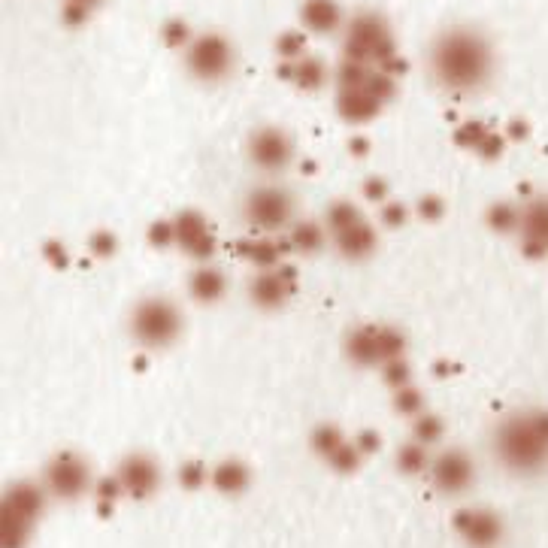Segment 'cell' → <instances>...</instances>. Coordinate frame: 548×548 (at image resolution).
Here are the masks:
<instances>
[{
    "label": "cell",
    "instance_id": "44",
    "mask_svg": "<svg viewBox=\"0 0 548 548\" xmlns=\"http://www.w3.org/2000/svg\"><path fill=\"white\" fill-rule=\"evenodd\" d=\"M406 218H409V206L400 203V200H385V203L379 206V222H382L385 228H391V231L403 228V225H406Z\"/></svg>",
    "mask_w": 548,
    "mask_h": 548
},
{
    "label": "cell",
    "instance_id": "25",
    "mask_svg": "<svg viewBox=\"0 0 548 548\" xmlns=\"http://www.w3.org/2000/svg\"><path fill=\"white\" fill-rule=\"evenodd\" d=\"M173 225H176V246L185 252L191 243H197L203 234H209V222H206V215L200 209H179L173 215Z\"/></svg>",
    "mask_w": 548,
    "mask_h": 548
},
{
    "label": "cell",
    "instance_id": "16",
    "mask_svg": "<svg viewBox=\"0 0 548 548\" xmlns=\"http://www.w3.org/2000/svg\"><path fill=\"white\" fill-rule=\"evenodd\" d=\"M334 106L346 125H367L382 113V103L367 88H337Z\"/></svg>",
    "mask_w": 548,
    "mask_h": 548
},
{
    "label": "cell",
    "instance_id": "33",
    "mask_svg": "<svg viewBox=\"0 0 548 548\" xmlns=\"http://www.w3.org/2000/svg\"><path fill=\"white\" fill-rule=\"evenodd\" d=\"M394 412L409 415V418L421 415L424 412V391L418 385H412V382L403 385V388H397L394 391Z\"/></svg>",
    "mask_w": 548,
    "mask_h": 548
},
{
    "label": "cell",
    "instance_id": "54",
    "mask_svg": "<svg viewBox=\"0 0 548 548\" xmlns=\"http://www.w3.org/2000/svg\"><path fill=\"white\" fill-rule=\"evenodd\" d=\"M349 155L352 158H367L370 155V140L367 137H352L349 140Z\"/></svg>",
    "mask_w": 548,
    "mask_h": 548
},
{
    "label": "cell",
    "instance_id": "1",
    "mask_svg": "<svg viewBox=\"0 0 548 548\" xmlns=\"http://www.w3.org/2000/svg\"><path fill=\"white\" fill-rule=\"evenodd\" d=\"M427 73L433 85L446 94H479L497 73V52L491 37L476 25L443 28L427 46Z\"/></svg>",
    "mask_w": 548,
    "mask_h": 548
},
{
    "label": "cell",
    "instance_id": "42",
    "mask_svg": "<svg viewBox=\"0 0 548 548\" xmlns=\"http://www.w3.org/2000/svg\"><path fill=\"white\" fill-rule=\"evenodd\" d=\"M161 40H164L170 49H185V46L194 40V34H191L188 22H182V19H167L164 28H161Z\"/></svg>",
    "mask_w": 548,
    "mask_h": 548
},
{
    "label": "cell",
    "instance_id": "37",
    "mask_svg": "<svg viewBox=\"0 0 548 548\" xmlns=\"http://www.w3.org/2000/svg\"><path fill=\"white\" fill-rule=\"evenodd\" d=\"M488 131H491V128H488L485 122H479V119H467V122H461V125L455 128L452 140H455V146L476 152V146L485 140V134H488Z\"/></svg>",
    "mask_w": 548,
    "mask_h": 548
},
{
    "label": "cell",
    "instance_id": "36",
    "mask_svg": "<svg viewBox=\"0 0 548 548\" xmlns=\"http://www.w3.org/2000/svg\"><path fill=\"white\" fill-rule=\"evenodd\" d=\"M382 106L385 103H391L394 97H397V76H391V73H385V70H379V67H373V73H370V79H367V85H364Z\"/></svg>",
    "mask_w": 548,
    "mask_h": 548
},
{
    "label": "cell",
    "instance_id": "31",
    "mask_svg": "<svg viewBox=\"0 0 548 548\" xmlns=\"http://www.w3.org/2000/svg\"><path fill=\"white\" fill-rule=\"evenodd\" d=\"M394 464H397V470H400L403 476H418V473L430 470L427 446H421V443H415V440H412V443H406V446H400V449H397Z\"/></svg>",
    "mask_w": 548,
    "mask_h": 548
},
{
    "label": "cell",
    "instance_id": "18",
    "mask_svg": "<svg viewBox=\"0 0 548 548\" xmlns=\"http://www.w3.org/2000/svg\"><path fill=\"white\" fill-rule=\"evenodd\" d=\"M188 294H191V300H197L203 306L218 303V300L228 294V276H225V270L215 267L212 261L209 264H197L194 273L188 276Z\"/></svg>",
    "mask_w": 548,
    "mask_h": 548
},
{
    "label": "cell",
    "instance_id": "53",
    "mask_svg": "<svg viewBox=\"0 0 548 548\" xmlns=\"http://www.w3.org/2000/svg\"><path fill=\"white\" fill-rule=\"evenodd\" d=\"M509 140H527V134H530V128H527V122H521V119H512L509 125H506V131H503Z\"/></svg>",
    "mask_w": 548,
    "mask_h": 548
},
{
    "label": "cell",
    "instance_id": "48",
    "mask_svg": "<svg viewBox=\"0 0 548 548\" xmlns=\"http://www.w3.org/2000/svg\"><path fill=\"white\" fill-rule=\"evenodd\" d=\"M88 16H91V10L82 7V4H73V0H64L61 4V22L67 28H82L88 22Z\"/></svg>",
    "mask_w": 548,
    "mask_h": 548
},
{
    "label": "cell",
    "instance_id": "19",
    "mask_svg": "<svg viewBox=\"0 0 548 548\" xmlns=\"http://www.w3.org/2000/svg\"><path fill=\"white\" fill-rule=\"evenodd\" d=\"M276 73L285 82L297 85L300 91H318V88H324L327 79H331V70L324 67V61L312 58V55H303L297 61H282V67Z\"/></svg>",
    "mask_w": 548,
    "mask_h": 548
},
{
    "label": "cell",
    "instance_id": "41",
    "mask_svg": "<svg viewBox=\"0 0 548 548\" xmlns=\"http://www.w3.org/2000/svg\"><path fill=\"white\" fill-rule=\"evenodd\" d=\"M382 382L388 385V388H403V385H409L412 382V367H409V361L406 358H397V361H385L382 367Z\"/></svg>",
    "mask_w": 548,
    "mask_h": 548
},
{
    "label": "cell",
    "instance_id": "38",
    "mask_svg": "<svg viewBox=\"0 0 548 548\" xmlns=\"http://www.w3.org/2000/svg\"><path fill=\"white\" fill-rule=\"evenodd\" d=\"M146 240L152 249H170L176 246V225L173 218H155V222L146 228Z\"/></svg>",
    "mask_w": 548,
    "mask_h": 548
},
{
    "label": "cell",
    "instance_id": "8",
    "mask_svg": "<svg viewBox=\"0 0 548 548\" xmlns=\"http://www.w3.org/2000/svg\"><path fill=\"white\" fill-rule=\"evenodd\" d=\"M43 485L55 500L73 503L91 491V467L76 452H58L43 470Z\"/></svg>",
    "mask_w": 548,
    "mask_h": 548
},
{
    "label": "cell",
    "instance_id": "5",
    "mask_svg": "<svg viewBox=\"0 0 548 548\" xmlns=\"http://www.w3.org/2000/svg\"><path fill=\"white\" fill-rule=\"evenodd\" d=\"M397 55V43L391 34V25L376 10H361L346 22L343 34V58L361 61V64H385Z\"/></svg>",
    "mask_w": 548,
    "mask_h": 548
},
{
    "label": "cell",
    "instance_id": "23",
    "mask_svg": "<svg viewBox=\"0 0 548 548\" xmlns=\"http://www.w3.org/2000/svg\"><path fill=\"white\" fill-rule=\"evenodd\" d=\"M288 240H291V249L297 255L309 258V255H318L327 246V240H331V231H327V225L318 222V218H303V222L291 225Z\"/></svg>",
    "mask_w": 548,
    "mask_h": 548
},
{
    "label": "cell",
    "instance_id": "12",
    "mask_svg": "<svg viewBox=\"0 0 548 548\" xmlns=\"http://www.w3.org/2000/svg\"><path fill=\"white\" fill-rule=\"evenodd\" d=\"M452 527L464 536L470 548H494L503 539V518L494 509L464 506L452 515Z\"/></svg>",
    "mask_w": 548,
    "mask_h": 548
},
{
    "label": "cell",
    "instance_id": "2",
    "mask_svg": "<svg viewBox=\"0 0 548 548\" xmlns=\"http://www.w3.org/2000/svg\"><path fill=\"white\" fill-rule=\"evenodd\" d=\"M497 461L515 476H539L548 470V409L527 406L503 415L491 433Z\"/></svg>",
    "mask_w": 548,
    "mask_h": 548
},
{
    "label": "cell",
    "instance_id": "34",
    "mask_svg": "<svg viewBox=\"0 0 548 548\" xmlns=\"http://www.w3.org/2000/svg\"><path fill=\"white\" fill-rule=\"evenodd\" d=\"M364 458H367V455L355 446V440H349L343 449H337L331 458H327V464H331V470H337V473H343V476H352V473H358V467H361Z\"/></svg>",
    "mask_w": 548,
    "mask_h": 548
},
{
    "label": "cell",
    "instance_id": "29",
    "mask_svg": "<svg viewBox=\"0 0 548 548\" xmlns=\"http://www.w3.org/2000/svg\"><path fill=\"white\" fill-rule=\"evenodd\" d=\"M376 343H379V358L382 364L385 361H397V358H406V334L394 324H376Z\"/></svg>",
    "mask_w": 548,
    "mask_h": 548
},
{
    "label": "cell",
    "instance_id": "55",
    "mask_svg": "<svg viewBox=\"0 0 548 548\" xmlns=\"http://www.w3.org/2000/svg\"><path fill=\"white\" fill-rule=\"evenodd\" d=\"M73 4H82V7H88V10H97L103 0H73Z\"/></svg>",
    "mask_w": 548,
    "mask_h": 548
},
{
    "label": "cell",
    "instance_id": "13",
    "mask_svg": "<svg viewBox=\"0 0 548 548\" xmlns=\"http://www.w3.org/2000/svg\"><path fill=\"white\" fill-rule=\"evenodd\" d=\"M116 476L122 479L125 494L131 500H149L161 488V467H158V461L152 455H143V452L128 455L119 464Z\"/></svg>",
    "mask_w": 548,
    "mask_h": 548
},
{
    "label": "cell",
    "instance_id": "22",
    "mask_svg": "<svg viewBox=\"0 0 548 548\" xmlns=\"http://www.w3.org/2000/svg\"><path fill=\"white\" fill-rule=\"evenodd\" d=\"M240 255L246 258V261H252L258 270H273V267H279V264H285L282 258L288 255V252H294L291 249V240H273V237H252V240H243L240 246Z\"/></svg>",
    "mask_w": 548,
    "mask_h": 548
},
{
    "label": "cell",
    "instance_id": "9",
    "mask_svg": "<svg viewBox=\"0 0 548 548\" xmlns=\"http://www.w3.org/2000/svg\"><path fill=\"white\" fill-rule=\"evenodd\" d=\"M518 240H521V252L530 261L548 258V191L530 194L521 200Z\"/></svg>",
    "mask_w": 548,
    "mask_h": 548
},
{
    "label": "cell",
    "instance_id": "20",
    "mask_svg": "<svg viewBox=\"0 0 548 548\" xmlns=\"http://www.w3.org/2000/svg\"><path fill=\"white\" fill-rule=\"evenodd\" d=\"M209 485L218 491V494H225V497H240L249 491L252 485V470L246 461L240 458H225V461H218L209 473Z\"/></svg>",
    "mask_w": 548,
    "mask_h": 548
},
{
    "label": "cell",
    "instance_id": "3",
    "mask_svg": "<svg viewBox=\"0 0 548 548\" xmlns=\"http://www.w3.org/2000/svg\"><path fill=\"white\" fill-rule=\"evenodd\" d=\"M182 331H185L182 309L164 294H149L137 300L128 315V334L146 352L170 349L182 337Z\"/></svg>",
    "mask_w": 548,
    "mask_h": 548
},
{
    "label": "cell",
    "instance_id": "32",
    "mask_svg": "<svg viewBox=\"0 0 548 548\" xmlns=\"http://www.w3.org/2000/svg\"><path fill=\"white\" fill-rule=\"evenodd\" d=\"M370 73H373V64H361V61L343 58V64L337 67L334 79H337V88H364Z\"/></svg>",
    "mask_w": 548,
    "mask_h": 548
},
{
    "label": "cell",
    "instance_id": "10",
    "mask_svg": "<svg viewBox=\"0 0 548 548\" xmlns=\"http://www.w3.org/2000/svg\"><path fill=\"white\" fill-rule=\"evenodd\" d=\"M297 288V270L291 264H279L273 270H258L249 279V300L261 312H276L288 303Z\"/></svg>",
    "mask_w": 548,
    "mask_h": 548
},
{
    "label": "cell",
    "instance_id": "43",
    "mask_svg": "<svg viewBox=\"0 0 548 548\" xmlns=\"http://www.w3.org/2000/svg\"><path fill=\"white\" fill-rule=\"evenodd\" d=\"M446 209H449L446 200L440 194H433V191L421 194L418 203H415V212H418V218H424V222H440V218L446 215Z\"/></svg>",
    "mask_w": 548,
    "mask_h": 548
},
{
    "label": "cell",
    "instance_id": "47",
    "mask_svg": "<svg viewBox=\"0 0 548 548\" xmlns=\"http://www.w3.org/2000/svg\"><path fill=\"white\" fill-rule=\"evenodd\" d=\"M506 134H497V131H488L485 134V140L476 146V155L482 158V161H497L500 155H503V149H506Z\"/></svg>",
    "mask_w": 548,
    "mask_h": 548
},
{
    "label": "cell",
    "instance_id": "27",
    "mask_svg": "<svg viewBox=\"0 0 548 548\" xmlns=\"http://www.w3.org/2000/svg\"><path fill=\"white\" fill-rule=\"evenodd\" d=\"M349 440H346V433L337 427V424H318V427H312V433H309V446H312V452L318 455V458H331L337 449H343Z\"/></svg>",
    "mask_w": 548,
    "mask_h": 548
},
{
    "label": "cell",
    "instance_id": "30",
    "mask_svg": "<svg viewBox=\"0 0 548 548\" xmlns=\"http://www.w3.org/2000/svg\"><path fill=\"white\" fill-rule=\"evenodd\" d=\"M443 433H446V421L436 415V412H421L412 418V440L421 443V446H433V443H440L443 440Z\"/></svg>",
    "mask_w": 548,
    "mask_h": 548
},
{
    "label": "cell",
    "instance_id": "24",
    "mask_svg": "<svg viewBox=\"0 0 548 548\" xmlns=\"http://www.w3.org/2000/svg\"><path fill=\"white\" fill-rule=\"evenodd\" d=\"M361 218H367L364 209H361L355 200H343V197H340V200H331V203L324 206L321 222L327 225V231H331V237H334V234H340V231L358 225Z\"/></svg>",
    "mask_w": 548,
    "mask_h": 548
},
{
    "label": "cell",
    "instance_id": "35",
    "mask_svg": "<svg viewBox=\"0 0 548 548\" xmlns=\"http://www.w3.org/2000/svg\"><path fill=\"white\" fill-rule=\"evenodd\" d=\"M88 252H91V258H97V261L116 258V255H119V237H116L113 231H106V228L91 231V237H88Z\"/></svg>",
    "mask_w": 548,
    "mask_h": 548
},
{
    "label": "cell",
    "instance_id": "45",
    "mask_svg": "<svg viewBox=\"0 0 548 548\" xmlns=\"http://www.w3.org/2000/svg\"><path fill=\"white\" fill-rule=\"evenodd\" d=\"M94 494H97V503H116L119 497H128L119 476H103V479L94 485Z\"/></svg>",
    "mask_w": 548,
    "mask_h": 548
},
{
    "label": "cell",
    "instance_id": "7",
    "mask_svg": "<svg viewBox=\"0 0 548 548\" xmlns=\"http://www.w3.org/2000/svg\"><path fill=\"white\" fill-rule=\"evenodd\" d=\"M246 158L267 176L285 173L294 161V137L279 125H261L246 140Z\"/></svg>",
    "mask_w": 548,
    "mask_h": 548
},
{
    "label": "cell",
    "instance_id": "40",
    "mask_svg": "<svg viewBox=\"0 0 548 548\" xmlns=\"http://www.w3.org/2000/svg\"><path fill=\"white\" fill-rule=\"evenodd\" d=\"M276 52H279L282 61H297V58H303V55H306V37H303V31H285V34H279Z\"/></svg>",
    "mask_w": 548,
    "mask_h": 548
},
{
    "label": "cell",
    "instance_id": "6",
    "mask_svg": "<svg viewBox=\"0 0 548 548\" xmlns=\"http://www.w3.org/2000/svg\"><path fill=\"white\" fill-rule=\"evenodd\" d=\"M182 67L191 79L203 85H218L231 79L237 67V49L231 37L218 31H203V34H194V40L182 49Z\"/></svg>",
    "mask_w": 548,
    "mask_h": 548
},
{
    "label": "cell",
    "instance_id": "51",
    "mask_svg": "<svg viewBox=\"0 0 548 548\" xmlns=\"http://www.w3.org/2000/svg\"><path fill=\"white\" fill-rule=\"evenodd\" d=\"M355 446H358L364 455H376V452L382 449V436H379L376 430H361V433L355 436Z\"/></svg>",
    "mask_w": 548,
    "mask_h": 548
},
{
    "label": "cell",
    "instance_id": "46",
    "mask_svg": "<svg viewBox=\"0 0 548 548\" xmlns=\"http://www.w3.org/2000/svg\"><path fill=\"white\" fill-rule=\"evenodd\" d=\"M215 249H218V240H215V234L209 231V234H203L197 243H191V246L185 249V255H188L191 261H197V264H209V261L215 258Z\"/></svg>",
    "mask_w": 548,
    "mask_h": 548
},
{
    "label": "cell",
    "instance_id": "28",
    "mask_svg": "<svg viewBox=\"0 0 548 548\" xmlns=\"http://www.w3.org/2000/svg\"><path fill=\"white\" fill-rule=\"evenodd\" d=\"M31 530H34L31 518L4 509V524H0V542H4V548H25V542L31 539Z\"/></svg>",
    "mask_w": 548,
    "mask_h": 548
},
{
    "label": "cell",
    "instance_id": "14",
    "mask_svg": "<svg viewBox=\"0 0 548 548\" xmlns=\"http://www.w3.org/2000/svg\"><path fill=\"white\" fill-rule=\"evenodd\" d=\"M343 352L346 361L358 370H373L382 367L379 358V343H376V324H355L343 337Z\"/></svg>",
    "mask_w": 548,
    "mask_h": 548
},
{
    "label": "cell",
    "instance_id": "4",
    "mask_svg": "<svg viewBox=\"0 0 548 548\" xmlns=\"http://www.w3.org/2000/svg\"><path fill=\"white\" fill-rule=\"evenodd\" d=\"M240 215L252 231L282 234V231H291L294 218H297V197L288 185L264 182V185H255L246 191Z\"/></svg>",
    "mask_w": 548,
    "mask_h": 548
},
{
    "label": "cell",
    "instance_id": "49",
    "mask_svg": "<svg viewBox=\"0 0 548 548\" xmlns=\"http://www.w3.org/2000/svg\"><path fill=\"white\" fill-rule=\"evenodd\" d=\"M388 194H391L388 179H382V176H370V179H364V197H367L370 203L382 206V203L388 200Z\"/></svg>",
    "mask_w": 548,
    "mask_h": 548
},
{
    "label": "cell",
    "instance_id": "15",
    "mask_svg": "<svg viewBox=\"0 0 548 548\" xmlns=\"http://www.w3.org/2000/svg\"><path fill=\"white\" fill-rule=\"evenodd\" d=\"M346 13L340 0H303L300 4V25L309 34H337L346 25Z\"/></svg>",
    "mask_w": 548,
    "mask_h": 548
},
{
    "label": "cell",
    "instance_id": "50",
    "mask_svg": "<svg viewBox=\"0 0 548 548\" xmlns=\"http://www.w3.org/2000/svg\"><path fill=\"white\" fill-rule=\"evenodd\" d=\"M43 258H46L52 267H67V264H70V252H67V246H64L58 237L43 243Z\"/></svg>",
    "mask_w": 548,
    "mask_h": 548
},
{
    "label": "cell",
    "instance_id": "39",
    "mask_svg": "<svg viewBox=\"0 0 548 548\" xmlns=\"http://www.w3.org/2000/svg\"><path fill=\"white\" fill-rule=\"evenodd\" d=\"M209 473L212 470H206V464L203 461H182L179 464V485L185 488V491H197V488H203L206 482H209Z\"/></svg>",
    "mask_w": 548,
    "mask_h": 548
},
{
    "label": "cell",
    "instance_id": "11",
    "mask_svg": "<svg viewBox=\"0 0 548 548\" xmlns=\"http://www.w3.org/2000/svg\"><path fill=\"white\" fill-rule=\"evenodd\" d=\"M430 482L440 494L458 497L476 482V464L464 449H446L440 458L430 461Z\"/></svg>",
    "mask_w": 548,
    "mask_h": 548
},
{
    "label": "cell",
    "instance_id": "17",
    "mask_svg": "<svg viewBox=\"0 0 548 548\" xmlns=\"http://www.w3.org/2000/svg\"><path fill=\"white\" fill-rule=\"evenodd\" d=\"M331 243H334V249H337L346 261H355V264H358V261H367V258L379 249V234H376V228L367 222V218H361L358 225H352V228L334 234Z\"/></svg>",
    "mask_w": 548,
    "mask_h": 548
},
{
    "label": "cell",
    "instance_id": "52",
    "mask_svg": "<svg viewBox=\"0 0 548 548\" xmlns=\"http://www.w3.org/2000/svg\"><path fill=\"white\" fill-rule=\"evenodd\" d=\"M455 373H461V364H455V361H449V358H443V361H436V364H433V376H436V379H452Z\"/></svg>",
    "mask_w": 548,
    "mask_h": 548
},
{
    "label": "cell",
    "instance_id": "21",
    "mask_svg": "<svg viewBox=\"0 0 548 548\" xmlns=\"http://www.w3.org/2000/svg\"><path fill=\"white\" fill-rule=\"evenodd\" d=\"M46 485H37L31 479H22V482H13L4 494V509L10 512H19L31 521H37L46 509Z\"/></svg>",
    "mask_w": 548,
    "mask_h": 548
},
{
    "label": "cell",
    "instance_id": "26",
    "mask_svg": "<svg viewBox=\"0 0 548 548\" xmlns=\"http://www.w3.org/2000/svg\"><path fill=\"white\" fill-rule=\"evenodd\" d=\"M518 218H521V203L512 200H497L485 209V225L494 234H518Z\"/></svg>",
    "mask_w": 548,
    "mask_h": 548
}]
</instances>
